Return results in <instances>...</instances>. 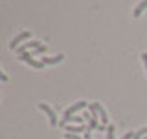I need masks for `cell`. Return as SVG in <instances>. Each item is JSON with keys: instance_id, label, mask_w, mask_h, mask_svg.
<instances>
[{"instance_id": "7c38bea8", "label": "cell", "mask_w": 147, "mask_h": 139, "mask_svg": "<svg viewBox=\"0 0 147 139\" xmlns=\"http://www.w3.org/2000/svg\"><path fill=\"white\" fill-rule=\"evenodd\" d=\"M99 121H98V117H92L90 119V121H88V126H90V130H98V128H99Z\"/></svg>"}, {"instance_id": "5bb4252c", "label": "cell", "mask_w": 147, "mask_h": 139, "mask_svg": "<svg viewBox=\"0 0 147 139\" xmlns=\"http://www.w3.org/2000/svg\"><path fill=\"white\" fill-rule=\"evenodd\" d=\"M64 139H85V137H79L77 134H68V132H66V136H64Z\"/></svg>"}, {"instance_id": "30bf717a", "label": "cell", "mask_w": 147, "mask_h": 139, "mask_svg": "<svg viewBox=\"0 0 147 139\" xmlns=\"http://www.w3.org/2000/svg\"><path fill=\"white\" fill-rule=\"evenodd\" d=\"M145 136H147V126H144V128H140V130L134 132V139H144Z\"/></svg>"}, {"instance_id": "d6986e66", "label": "cell", "mask_w": 147, "mask_h": 139, "mask_svg": "<svg viewBox=\"0 0 147 139\" xmlns=\"http://www.w3.org/2000/svg\"><path fill=\"white\" fill-rule=\"evenodd\" d=\"M144 139H147V136H145V137H144Z\"/></svg>"}, {"instance_id": "ac0fdd59", "label": "cell", "mask_w": 147, "mask_h": 139, "mask_svg": "<svg viewBox=\"0 0 147 139\" xmlns=\"http://www.w3.org/2000/svg\"><path fill=\"white\" fill-rule=\"evenodd\" d=\"M90 132H92V130H90V128H88V130H86V132H85V139H92V137H90Z\"/></svg>"}, {"instance_id": "3957f363", "label": "cell", "mask_w": 147, "mask_h": 139, "mask_svg": "<svg viewBox=\"0 0 147 139\" xmlns=\"http://www.w3.org/2000/svg\"><path fill=\"white\" fill-rule=\"evenodd\" d=\"M39 108L42 110V112H44L46 115H48V119H50V124H52V126H57L59 123H57V115H55V112H53V110L50 108L48 104H44V103H40V104H39Z\"/></svg>"}, {"instance_id": "4fadbf2b", "label": "cell", "mask_w": 147, "mask_h": 139, "mask_svg": "<svg viewBox=\"0 0 147 139\" xmlns=\"http://www.w3.org/2000/svg\"><path fill=\"white\" fill-rule=\"evenodd\" d=\"M114 132H116V126H114V124H109V128H107V139H114Z\"/></svg>"}, {"instance_id": "8992f818", "label": "cell", "mask_w": 147, "mask_h": 139, "mask_svg": "<svg viewBox=\"0 0 147 139\" xmlns=\"http://www.w3.org/2000/svg\"><path fill=\"white\" fill-rule=\"evenodd\" d=\"M63 128L68 134H81V132H86L90 126H86V124H64Z\"/></svg>"}, {"instance_id": "6da1fadb", "label": "cell", "mask_w": 147, "mask_h": 139, "mask_svg": "<svg viewBox=\"0 0 147 139\" xmlns=\"http://www.w3.org/2000/svg\"><path fill=\"white\" fill-rule=\"evenodd\" d=\"M85 108H88V103H86V101H77L76 104L68 106V108L64 110V115H63V121H66V119H70V117H72V114L79 112V110H85Z\"/></svg>"}, {"instance_id": "2e32d148", "label": "cell", "mask_w": 147, "mask_h": 139, "mask_svg": "<svg viewBox=\"0 0 147 139\" xmlns=\"http://www.w3.org/2000/svg\"><path fill=\"white\" fill-rule=\"evenodd\" d=\"M121 139H134V132H127Z\"/></svg>"}, {"instance_id": "e0dca14e", "label": "cell", "mask_w": 147, "mask_h": 139, "mask_svg": "<svg viewBox=\"0 0 147 139\" xmlns=\"http://www.w3.org/2000/svg\"><path fill=\"white\" fill-rule=\"evenodd\" d=\"M0 79H2V81L6 82V81H7V75H6V73H4V72H0Z\"/></svg>"}, {"instance_id": "7a4b0ae2", "label": "cell", "mask_w": 147, "mask_h": 139, "mask_svg": "<svg viewBox=\"0 0 147 139\" xmlns=\"http://www.w3.org/2000/svg\"><path fill=\"white\" fill-rule=\"evenodd\" d=\"M18 61H22V62H28L31 68H37V70L44 66V64L40 62V61H35V59L31 57V53H28V51H26V53H22V55H18Z\"/></svg>"}, {"instance_id": "8fae6325", "label": "cell", "mask_w": 147, "mask_h": 139, "mask_svg": "<svg viewBox=\"0 0 147 139\" xmlns=\"http://www.w3.org/2000/svg\"><path fill=\"white\" fill-rule=\"evenodd\" d=\"M46 49H48V48H46V46L42 44V46H39L37 49H33V51H30V53H31V57H37V55H42V53H46Z\"/></svg>"}, {"instance_id": "277c9868", "label": "cell", "mask_w": 147, "mask_h": 139, "mask_svg": "<svg viewBox=\"0 0 147 139\" xmlns=\"http://www.w3.org/2000/svg\"><path fill=\"white\" fill-rule=\"evenodd\" d=\"M30 37H31V33H30V31H22V33H18V35L15 37V39L11 40L9 48H11V49H17V48H20V42H22V40H26V39H30Z\"/></svg>"}, {"instance_id": "9c48e42d", "label": "cell", "mask_w": 147, "mask_h": 139, "mask_svg": "<svg viewBox=\"0 0 147 139\" xmlns=\"http://www.w3.org/2000/svg\"><path fill=\"white\" fill-rule=\"evenodd\" d=\"M144 9H147V0H142V2L134 7V13H132V17H136V18H138V17L142 15V13H144Z\"/></svg>"}, {"instance_id": "5b68a950", "label": "cell", "mask_w": 147, "mask_h": 139, "mask_svg": "<svg viewBox=\"0 0 147 139\" xmlns=\"http://www.w3.org/2000/svg\"><path fill=\"white\" fill-rule=\"evenodd\" d=\"M39 46H42V42H40V40H31V42H24V44L20 46V48H17V53H18V55H22V53H26L28 49H31V48L37 49Z\"/></svg>"}, {"instance_id": "9a60e30c", "label": "cell", "mask_w": 147, "mask_h": 139, "mask_svg": "<svg viewBox=\"0 0 147 139\" xmlns=\"http://www.w3.org/2000/svg\"><path fill=\"white\" fill-rule=\"evenodd\" d=\"M142 61H144V66H145V72H147V51L142 53Z\"/></svg>"}, {"instance_id": "52a82bcc", "label": "cell", "mask_w": 147, "mask_h": 139, "mask_svg": "<svg viewBox=\"0 0 147 139\" xmlns=\"http://www.w3.org/2000/svg\"><path fill=\"white\" fill-rule=\"evenodd\" d=\"M64 61V55H55V57H40V62L44 64H59Z\"/></svg>"}, {"instance_id": "ba28073f", "label": "cell", "mask_w": 147, "mask_h": 139, "mask_svg": "<svg viewBox=\"0 0 147 139\" xmlns=\"http://www.w3.org/2000/svg\"><path fill=\"white\" fill-rule=\"evenodd\" d=\"M96 104H98V112H99V121H101V124H103V126H109V115H107V112H105V108L99 103H96Z\"/></svg>"}]
</instances>
